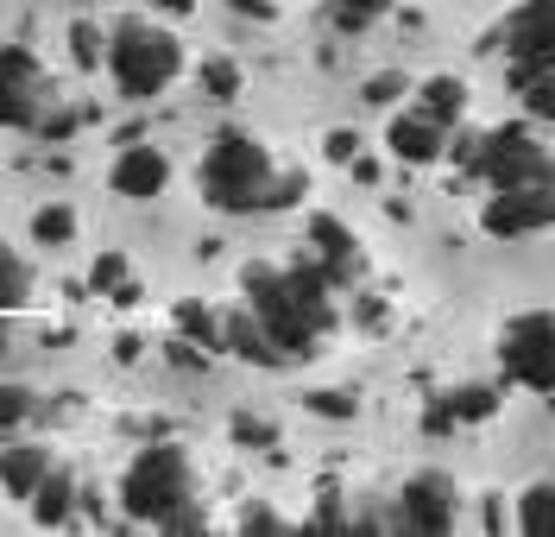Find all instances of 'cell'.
I'll return each instance as SVG.
<instances>
[{"instance_id": "9", "label": "cell", "mask_w": 555, "mask_h": 537, "mask_svg": "<svg viewBox=\"0 0 555 537\" xmlns=\"http://www.w3.org/2000/svg\"><path fill=\"white\" fill-rule=\"evenodd\" d=\"M499 51H505V64H550L555 57V0H524L518 13H505Z\"/></svg>"}, {"instance_id": "17", "label": "cell", "mask_w": 555, "mask_h": 537, "mask_svg": "<svg viewBox=\"0 0 555 537\" xmlns=\"http://www.w3.org/2000/svg\"><path fill=\"white\" fill-rule=\"evenodd\" d=\"M512 89L537 120H555V57L550 64H512Z\"/></svg>"}, {"instance_id": "31", "label": "cell", "mask_w": 555, "mask_h": 537, "mask_svg": "<svg viewBox=\"0 0 555 537\" xmlns=\"http://www.w3.org/2000/svg\"><path fill=\"white\" fill-rule=\"evenodd\" d=\"M423 430H429V436H449V430H454V411H449V398H436V405L423 411Z\"/></svg>"}, {"instance_id": "33", "label": "cell", "mask_w": 555, "mask_h": 537, "mask_svg": "<svg viewBox=\"0 0 555 537\" xmlns=\"http://www.w3.org/2000/svg\"><path fill=\"white\" fill-rule=\"evenodd\" d=\"M241 525H246V532H253V525H259V532H272V525H284V519H278L272 506H246V512H241Z\"/></svg>"}, {"instance_id": "30", "label": "cell", "mask_w": 555, "mask_h": 537, "mask_svg": "<svg viewBox=\"0 0 555 537\" xmlns=\"http://www.w3.org/2000/svg\"><path fill=\"white\" fill-rule=\"evenodd\" d=\"M398 95H404V76H391V71H385V76H373V82H366V102H373V107H391V102H398Z\"/></svg>"}, {"instance_id": "36", "label": "cell", "mask_w": 555, "mask_h": 537, "mask_svg": "<svg viewBox=\"0 0 555 537\" xmlns=\"http://www.w3.org/2000/svg\"><path fill=\"white\" fill-rule=\"evenodd\" d=\"M158 7H165V13H190V7H196V0H158Z\"/></svg>"}, {"instance_id": "4", "label": "cell", "mask_w": 555, "mask_h": 537, "mask_svg": "<svg viewBox=\"0 0 555 537\" xmlns=\"http://www.w3.org/2000/svg\"><path fill=\"white\" fill-rule=\"evenodd\" d=\"M272 152L253 133H215L203 152V196L221 215H266V190H272Z\"/></svg>"}, {"instance_id": "27", "label": "cell", "mask_w": 555, "mask_h": 537, "mask_svg": "<svg viewBox=\"0 0 555 537\" xmlns=\"http://www.w3.org/2000/svg\"><path fill=\"white\" fill-rule=\"evenodd\" d=\"M33 411H38L33 386H13V380L0 386V436H7V430H20L26 418H33Z\"/></svg>"}, {"instance_id": "1", "label": "cell", "mask_w": 555, "mask_h": 537, "mask_svg": "<svg viewBox=\"0 0 555 537\" xmlns=\"http://www.w3.org/2000/svg\"><path fill=\"white\" fill-rule=\"evenodd\" d=\"M246 285V310L266 322V335L278 342V355L297 360V355H315L322 348V335L335 329V279L310 259H297V266H246L241 272Z\"/></svg>"}, {"instance_id": "12", "label": "cell", "mask_w": 555, "mask_h": 537, "mask_svg": "<svg viewBox=\"0 0 555 537\" xmlns=\"http://www.w3.org/2000/svg\"><path fill=\"white\" fill-rule=\"evenodd\" d=\"M385 145H391V158H404V165H436V158L449 152V127L416 107V114H398V120L385 127Z\"/></svg>"}, {"instance_id": "18", "label": "cell", "mask_w": 555, "mask_h": 537, "mask_svg": "<svg viewBox=\"0 0 555 537\" xmlns=\"http://www.w3.org/2000/svg\"><path fill=\"white\" fill-rule=\"evenodd\" d=\"M423 114H429V120H442V127H454V120H461V114H467V82H461V76H429V82H423Z\"/></svg>"}, {"instance_id": "19", "label": "cell", "mask_w": 555, "mask_h": 537, "mask_svg": "<svg viewBox=\"0 0 555 537\" xmlns=\"http://www.w3.org/2000/svg\"><path fill=\"white\" fill-rule=\"evenodd\" d=\"M518 532L530 537H555V474L550 481H530L518 500Z\"/></svg>"}, {"instance_id": "37", "label": "cell", "mask_w": 555, "mask_h": 537, "mask_svg": "<svg viewBox=\"0 0 555 537\" xmlns=\"http://www.w3.org/2000/svg\"><path fill=\"white\" fill-rule=\"evenodd\" d=\"M0 355H7V335H0Z\"/></svg>"}, {"instance_id": "29", "label": "cell", "mask_w": 555, "mask_h": 537, "mask_svg": "<svg viewBox=\"0 0 555 537\" xmlns=\"http://www.w3.org/2000/svg\"><path fill=\"white\" fill-rule=\"evenodd\" d=\"M272 436L278 430L266 424V418H246V411L234 418V443H241V449H272Z\"/></svg>"}, {"instance_id": "6", "label": "cell", "mask_w": 555, "mask_h": 537, "mask_svg": "<svg viewBox=\"0 0 555 537\" xmlns=\"http://www.w3.org/2000/svg\"><path fill=\"white\" fill-rule=\"evenodd\" d=\"M499 360H505V373H512L518 386L555 393V310H524V317L505 322Z\"/></svg>"}, {"instance_id": "3", "label": "cell", "mask_w": 555, "mask_h": 537, "mask_svg": "<svg viewBox=\"0 0 555 537\" xmlns=\"http://www.w3.org/2000/svg\"><path fill=\"white\" fill-rule=\"evenodd\" d=\"M190 500H196V468H190V456L177 443L139 449L133 462H127V474H120V512L133 525H158L165 532Z\"/></svg>"}, {"instance_id": "10", "label": "cell", "mask_w": 555, "mask_h": 537, "mask_svg": "<svg viewBox=\"0 0 555 537\" xmlns=\"http://www.w3.org/2000/svg\"><path fill=\"white\" fill-rule=\"evenodd\" d=\"M165 183H171V158H165V145H120V158L107 165V190L114 196H127V203H152V196H165Z\"/></svg>"}, {"instance_id": "24", "label": "cell", "mask_w": 555, "mask_h": 537, "mask_svg": "<svg viewBox=\"0 0 555 537\" xmlns=\"http://www.w3.org/2000/svg\"><path fill=\"white\" fill-rule=\"evenodd\" d=\"M89 285L107 291V297H120V304H133V297H139L133 279H127V259H120V253H102V259L89 266Z\"/></svg>"}, {"instance_id": "35", "label": "cell", "mask_w": 555, "mask_h": 537, "mask_svg": "<svg viewBox=\"0 0 555 537\" xmlns=\"http://www.w3.org/2000/svg\"><path fill=\"white\" fill-rule=\"evenodd\" d=\"M315 411H328V418H353V398H335V393H315Z\"/></svg>"}, {"instance_id": "14", "label": "cell", "mask_w": 555, "mask_h": 537, "mask_svg": "<svg viewBox=\"0 0 555 537\" xmlns=\"http://www.w3.org/2000/svg\"><path fill=\"white\" fill-rule=\"evenodd\" d=\"M44 474H51V449H44V443H13V449H0V487H7L13 500H33L38 487H44Z\"/></svg>"}, {"instance_id": "15", "label": "cell", "mask_w": 555, "mask_h": 537, "mask_svg": "<svg viewBox=\"0 0 555 537\" xmlns=\"http://www.w3.org/2000/svg\"><path fill=\"white\" fill-rule=\"evenodd\" d=\"M221 348L241 360H259V367H278V342L266 335V322L253 317V310H241V317H221Z\"/></svg>"}, {"instance_id": "22", "label": "cell", "mask_w": 555, "mask_h": 537, "mask_svg": "<svg viewBox=\"0 0 555 537\" xmlns=\"http://www.w3.org/2000/svg\"><path fill=\"white\" fill-rule=\"evenodd\" d=\"M33 241L38 247H69V241H76V209H69V203H44V209L33 215Z\"/></svg>"}, {"instance_id": "21", "label": "cell", "mask_w": 555, "mask_h": 537, "mask_svg": "<svg viewBox=\"0 0 555 537\" xmlns=\"http://www.w3.org/2000/svg\"><path fill=\"white\" fill-rule=\"evenodd\" d=\"M26 297H33V266L13 247H0V317H13Z\"/></svg>"}, {"instance_id": "23", "label": "cell", "mask_w": 555, "mask_h": 537, "mask_svg": "<svg viewBox=\"0 0 555 537\" xmlns=\"http://www.w3.org/2000/svg\"><path fill=\"white\" fill-rule=\"evenodd\" d=\"M449 398V411H454V424H486L492 411H499V386H454Z\"/></svg>"}, {"instance_id": "16", "label": "cell", "mask_w": 555, "mask_h": 537, "mask_svg": "<svg viewBox=\"0 0 555 537\" xmlns=\"http://www.w3.org/2000/svg\"><path fill=\"white\" fill-rule=\"evenodd\" d=\"M76 500H82V487L69 481L64 468H51L44 487L33 494V519L38 525H76Z\"/></svg>"}, {"instance_id": "2", "label": "cell", "mask_w": 555, "mask_h": 537, "mask_svg": "<svg viewBox=\"0 0 555 537\" xmlns=\"http://www.w3.org/2000/svg\"><path fill=\"white\" fill-rule=\"evenodd\" d=\"M107 76H114L120 95L152 102V95H165L177 76H183V44L158 20H120L107 33Z\"/></svg>"}, {"instance_id": "13", "label": "cell", "mask_w": 555, "mask_h": 537, "mask_svg": "<svg viewBox=\"0 0 555 537\" xmlns=\"http://www.w3.org/2000/svg\"><path fill=\"white\" fill-rule=\"evenodd\" d=\"M310 247H315V266L335 279V285H353L360 279V247L335 215H310Z\"/></svg>"}, {"instance_id": "8", "label": "cell", "mask_w": 555, "mask_h": 537, "mask_svg": "<svg viewBox=\"0 0 555 537\" xmlns=\"http://www.w3.org/2000/svg\"><path fill=\"white\" fill-rule=\"evenodd\" d=\"M44 120V71L26 44H0V127Z\"/></svg>"}, {"instance_id": "38", "label": "cell", "mask_w": 555, "mask_h": 537, "mask_svg": "<svg viewBox=\"0 0 555 537\" xmlns=\"http://www.w3.org/2000/svg\"><path fill=\"white\" fill-rule=\"evenodd\" d=\"M0 494H7V487H0Z\"/></svg>"}, {"instance_id": "20", "label": "cell", "mask_w": 555, "mask_h": 537, "mask_svg": "<svg viewBox=\"0 0 555 537\" xmlns=\"http://www.w3.org/2000/svg\"><path fill=\"white\" fill-rule=\"evenodd\" d=\"M171 322H177L183 342H196V348H221V317H215L208 304H196V297H183Z\"/></svg>"}, {"instance_id": "28", "label": "cell", "mask_w": 555, "mask_h": 537, "mask_svg": "<svg viewBox=\"0 0 555 537\" xmlns=\"http://www.w3.org/2000/svg\"><path fill=\"white\" fill-rule=\"evenodd\" d=\"M385 7H391V0H335V26H341V33H366Z\"/></svg>"}, {"instance_id": "34", "label": "cell", "mask_w": 555, "mask_h": 537, "mask_svg": "<svg viewBox=\"0 0 555 537\" xmlns=\"http://www.w3.org/2000/svg\"><path fill=\"white\" fill-rule=\"evenodd\" d=\"M234 13H246V20H272L278 13V0H228Z\"/></svg>"}, {"instance_id": "25", "label": "cell", "mask_w": 555, "mask_h": 537, "mask_svg": "<svg viewBox=\"0 0 555 537\" xmlns=\"http://www.w3.org/2000/svg\"><path fill=\"white\" fill-rule=\"evenodd\" d=\"M196 82H203L208 102H234V95H241V64H234V57H208Z\"/></svg>"}, {"instance_id": "11", "label": "cell", "mask_w": 555, "mask_h": 537, "mask_svg": "<svg viewBox=\"0 0 555 537\" xmlns=\"http://www.w3.org/2000/svg\"><path fill=\"white\" fill-rule=\"evenodd\" d=\"M398 519L411 525V532H423V537H436V532H449L454 525V481L449 474H411L404 481V494H398Z\"/></svg>"}, {"instance_id": "32", "label": "cell", "mask_w": 555, "mask_h": 537, "mask_svg": "<svg viewBox=\"0 0 555 537\" xmlns=\"http://www.w3.org/2000/svg\"><path fill=\"white\" fill-rule=\"evenodd\" d=\"M328 158H360V133H347V127H335V133H328Z\"/></svg>"}, {"instance_id": "26", "label": "cell", "mask_w": 555, "mask_h": 537, "mask_svg": "<svg viewBox=\"0 0 555 537\" xmlns=\"http://www.w3.org/2000/svg\"><path fill=\"white\" fill-rule=\"evenodd\" d=\"M69 57H76L82 71H95V64L107 57V44H102V26H95V20H76V26H69Z\"/></svg>"}, {"instance_id": "5", "label": "cell", "mask_w": 555, "mask_h": 537, "mask_svg": "<svg viewBox=\"0 0 555 537\" xmlns=\"http://www.w3.org/2000/svg\"><path fill=\"white\" fill-rule=\"evenodd\" d=\"M461 158H467V171H480V178H486V183H499V190H512V183H543V178H555L550 145H537V133H524V127H492L486 140L461 145Z\"/></svg>"}, {"instance_id": "7", "label": "cell", "mask_w": 555, "mask_h": 537, "mask_svg": "<svg viewBox=\"0 0 555 537\" xmlns=\"http://www.w3.org/2000/svg\"><path fill=\"white\" fill-rule=\"evenodd\" d=\"M480 228L492 234V241H524V234H543V228H555V178L499 190V196L480 209Z\"/></svg>"}]
</instances>
